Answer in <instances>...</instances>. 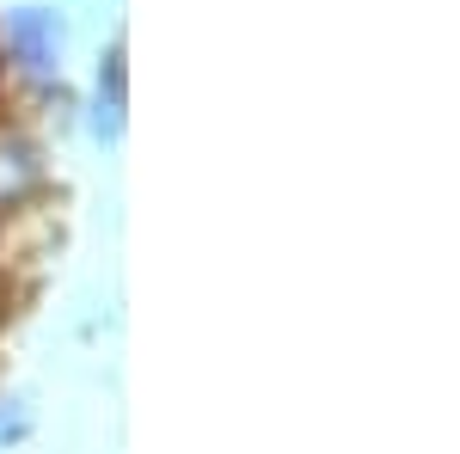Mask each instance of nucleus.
<instances>
[{"label": "nucleus", "mask_w": 460, "mask_h": 454, "mask_svg": "<svg viewBox=\"0 0 460 454\" xmlns=\"http://www.w3.org/2000/svg\"><path fill=\"white\" fill-rule=\"evenodd\" d=\"M13 43L25 49V62H31V68H49V62H56V49H62V31H56V19H49V13H19V19H13Z\"/></svg>", "instance_id": "obj_1"}]
</instances>
